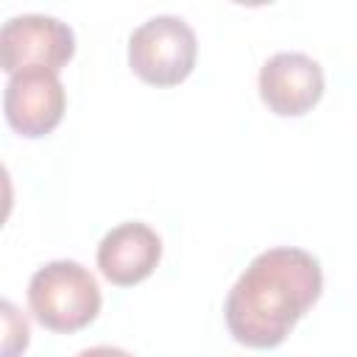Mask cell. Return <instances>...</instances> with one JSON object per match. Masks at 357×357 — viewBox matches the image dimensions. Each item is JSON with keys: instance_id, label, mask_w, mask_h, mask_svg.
Segmentation results:
<instances>
[{"instance_id": "8992f818", "label": "cell", "mask_w": 357, "mask_h": 357, "mask_svg": "<svg viewBox=\"0 0 357 357\" xmlns=\"http://www.w3.org/2000/svg\"><path fill=\"white\" fill-rule=\"evenodd\" d=\"M259 98L279 117L307 114L324 95V70L321 64L296 50L273 53L259 67Z\"/></svg>"}, {"instance_id": "7a4b0ae2", "label": "cell", "mask_w": 357, "mask_h": 357, "mask_svg": "<svg viewBox=\"0 0 357 357\" xmlns=\"http://www.w3.org/2000/svg\"><path fill=\"white\" fill-rule=\"evenodd\" d=\"M100 287L95 276L75 259H53L28 282V307L50 332H78L100 312Z\"/></svg>"}, {"instance_id": "52a82bcc", "label": "cell", "mask_w": 357, "mask_h": 357, "mask_svg": "<svg viewBox=\"0 0 357 357\" xmlns=\"http://www.w3.org/2000/svg\"><path fill=\"white\" fill-rule=\"evenodd\" d=\"M162 259L159 234L142 220H126L103 234L98 245V268L100 273L117 284L131 287L153 273Z\"/></svg>"}, {"instance_id": "3957f363", "label": "cell", "mask_w": 357, "mask_h": 357, "mask_svg": "<svg viewBox=\"0 0 357 357\" xmlns=\"http://www.w3.org/2000/svg\"><path fill=\"white\" fill-rule=\"evenodd\" d=\"M195 56V31L176 14H156L137 25L128 36V67L151 86L181 84L192 73Z\"/></svg>"}, {"instance_id": "5b68a950", "label": "cell", "mask_w": 357, "mask_h": 357, "mask_svg": "<svg viewBox=\"0 0 357 357\" xmlns=\"http://www.w3.org/2000/svg\"><path fill=\"white\" fill-rule=\"evenodd\" d=\"M64 84L59 73L31 67L8 75L3 92V112L8 126L25 139H39L50 134L64 117Z\"/></svg>"}, {"instance_id": "9c48e42d", "label": "cell", "mask_w": 357, "mask_h": 357, "mask_svg": "<svg viewBox=\"0 0 357 357\" xmlns=\"http://www.w3.org/2000/svg\"><path fill=\"white\" fill-rule=\"evenodd\" d=\"M75 357H131V354L126 349H117V346H92V349L78 351Z\"/></svg>"}, {"instance_id": "ba28073f", "label": "cell", "mask_w": 357, "mask_h": 357, "mask_svg": "<svg viewBox=\"0 0 357 357\" xmlns=\"http://www.w3.org/2000/svg\"><path fill=\"white\" fill-rule=\"evenodd\" d=\"M0 310H3V326H6L3 357H17V354L25 351V346H28V335H31L28 321H25V315L17 312V307H14L11 301H3Z\"/></svg>"}, {"instance_id": "277c9868", "label": "cell", "mask_w": 357, "mask_h": 357, "mask_svg": "<svg viewBox=\"0 0 357 357\" xmlns=\"http://www.w3.org/2000/svg\"><path fill=\"white\" fill-rule=\"evenodd\" d=\"M75 53V33L50 14H17L0 28V64L8 75L31 67L59 73Z\"/></svg>"}, {"instance_id": "6da1fadb", "label": "cell", "mask_w": 357, "mask_h": 357, "mask_svg": "<svg viewBox=\"0 0 357 357\" xmlns=\"http://www.w3.org/2000/svg\"><path fill=\"white\" fill-rule=\"evenodd\" d=\"M324 290L321 262L296 245L257 254L231 284L223 315L231 337L248 349L279 346Z\"/></svg>"}]
</instances>
